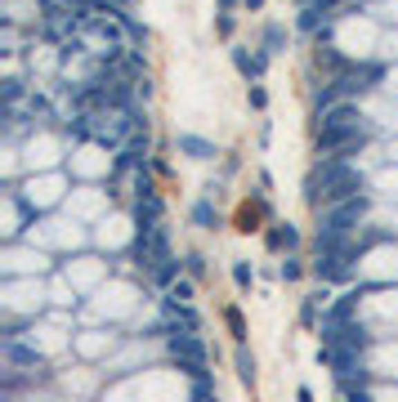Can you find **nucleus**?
Instances as JSON below:
<instances>
[{
    "label": "nucleus",
    "instance_id": "1",
    "mask_svg": "<svg viewBox=\"0 0 398 402\" xmlns=\"http://www.w3.org/2000/svg\"><path fill=\"white\" fill-rule=\"evenodd\" d=\"M166 349H170V358H175L193 380L211 376V371H206V367H211V349H206V340L197 331H170L166 335Z\"/></svg>",
    "mask_w": 398,
    "mask_h": 402
},
{
    "label": "nucleus",
    "instance_id": "2",
    "mask_svg": "<svg viewBox=\"0 0 398 402\" xmlns=\"http://www.w3.org/2000/svg\"><path fill=\"white\" fill-rule=\"evenodd\" d=\"M358 300H363V291H349V295H340V300L331 304L327 313H322V335H331V331H340V327H345V322L354 318Z\"/></svg>",
    "mask_w": 398,
    "mask_h": 402
},
{
    "label": "nucleus",
    "instance_id": "3",
    "mask_svg": "<svg viewBox=\"0 0 398 402\" xmlns=\"http://www.w3.org/2000/svg\"><path fill=\"white\" fill-rule=\"evenodd\" d=\"M233 67L242 72V81H260L264 67H269V54H246V50L233 45Z\"/></svg>",
    "mask_w": 398,
    "mask_h": 402
},
{
    "label": "nucleus",
    "instance_id": "4",
    "mask_svg": "<svg viewBox=\"0 0 398 402\" xmlns=\"http://www.w3.org/2000/svg\"><path fill=\"white\" fill-rule=\"evenodd\" d=\"M175 148L184 152V157H193V161H211V157H220V152H215V143H211V139H202V134H179Z\"/></svg>",
    "mask_w": 398,
    "mask_h": 402
},
{
    "label": "nucleus",
    "instance_id": "5",
    "mask_svg": "<svg viewBox=\"0 0 398 402\" xmlns=\"http://www.w3.org/2000/svg\"><path fill=\"white\" fill-rule=\"evenodd\" d=\"M264 242H269V251H296V246H300V233L291 224H273Z\"/></svg>",
    "mask_w": 398,
    "mask_h": 402
},
{
    "label": "nucleus",
    "instance_id": "6",
    "mask_svg": "<svg viewBox=\"0 0 398 402\" xmlns=\"http://www.w3.org/2000/svg\"><path fill=\"white\" fill-rule=\"evenodd\" d=\"M5 353H9V362H18V367H45V358L36 349H23V344H14V340H5Z\"/></svg>",
    "mask_w": 398,
    "mask_h": 402
},
{
    "label": "nucleus",
    "instance_id": "7",
    "mask_svg": "<svg viewBox=\"0 0 398 402\" xmlns=\"http://www.w3.org/2000/svg\"><path fill=\"white\" fill-rule=\"evenodd\" d=\"M193 219H197V228H211V233H215V228H220V210H215L211 206V201H197V206H193Z\"/></svg>",
    "mask_w": 398,
    "mask_h": 402
},
{
    "label": "nucleus",
    "instance_id": "8",
    "mask_svg": "<svg viewBox=\"0 0 398 402\" xmlns=\"http://www.w3.org/2000/svg\"><path fill=\"white\" fill-rule=\"evenodd\" d=\"M282 50H287V32L278 23H269L264 27V54H282Z\"/></svg>",
    "mask_w": 398,
    "mask_h": 402
},
{
    "label": "nucleus",
    "instance_id": "9",
    "mask_svg": "<svg viewBox=\"0 0 398 402\" xmlns=\"http://www.w3.org/2000/svg\"><path fill=\"white\" fill-rule=\"evenodd\" d=\"M322 300H327V291H322V295H309V300L300 304V327H318V304Z\"/></svg>",
    "mask_w": 398,
    "mask_h": 402
},
{
    "label": "nucleus",
    "instance_id": "10",
    "mask_svg": "<svg viewBox=\"0 0 398 402\" xmlns=\"http://www.w3.org/2000/svg\"><path fill=\"white\" fill-rule=\"evenodd\" d=\"M238 380H242V385H246V389H251V385H255V358H251V353H246V349H242V344H238Z\"/></svg>",
    "mask_w": 398,
    "mask_h": 402
},
{
    "label": "nucleus",
    "instance_id": "11",
    "mask_svg": "<svg viewBox=\"0 0 398 402\" xmlns=\"http://www.w3.org/2000/svg\"><path fill=\"white\" fill-rule=\"evenodd\" d=\"M224 322H229V331H233V340H246V322H242V309L238 304H229V309H224Z\"/></svg>",
    "mask_w": 398,
    "mask_h": 402
},
{
    "label": "nucleus",
    "instance_id": "12",
    "mask_svg": "<svg viewBox=\"0 0 398 402\" xmlns=\"http://www.w3.org/2000/svg\"><path fill=\"white\" fill-rule=\"evenodd\" d=\"M166 300L188 304V300H193V282H188V277H184V282H170V286H166Z\"/></svg>",
    "mask_w": 398,
    "mask_h": 402
},
{
    "label": "nucleus",
    "instance_id": "13",
    "mask_svg": "<svg viewBox=\"0 0 398 402\" xmlns=\"http://www.w3.org/2000/svg\"><path fill=\"white\" fill-rule=\"evenodd\" d=\"M246 94H251V108H255V112L269 108V94H264V85H260V81H251V90H246Z\"/></svg>",
    "mask_w": 398,
    "mask_h": 402
},
{
    "label": "nucleus",
    "instance_id": "14",
    "mask_svg": "<svg viewBox=\"0 0 398 402\" xmlns=\"http://www.w3.org/2000/svg\"><path fill=\"white\" fill-rule=\"evenodd\" d=\"M184 268H188V277H206V260H202V255H188V260H184Z\"/></svg>",
    "mask_w": 398,
    "mask_h": 402
},
{
    "label": "nucleus",
    "instance_id": "15",
    "mask_svg": "<svg viewBox=\"0 0 398 402\" xmlns=\"http://www.w3.org/2000/svg\"><path fill=\"white\" fill-rule=\"evenodd\" d=\"M345 402H372V394H367V389H358L354 380H345Z\"/></svg>",
    "mask_w": 398,
    "mask_h": 402
},
{
    "label": "nucleus",
    "instance_id": "16",
    "mask_svg": "<svg viewBox=\"0 0 398 402\" xmlns=\"http://www.w3.org/2000/svg\"><path fill=\"white\" fill-rule=\"evenodd\" d=\"M233 282L246 291V286H251V264H233Z\"/></svg>",
    "mask_w": 398,
    "mask_h": 402
},
{
    "label": "nucleus",
    "instance_id": "17",
    "mask_svg": "<svg viewBox=\"0 0 398 402\" xmlns=\"http://www.w3.org/2000/svg\"><path fill=\"white\" fill-rule=\"evenodd\" d=\"M215 32L229 41V36H233V14H220V18H215Z\"/></svg>",
    "mask_w": 398,
    "mask_h": 402
},
{
    "label": "nucleus",
    "instance_id": "18",
    "mask_svg": "<svg viewBox=\"0 0 398 402\" xmlns=\"http://www.w3.org/2000/svg\"><path fill=\"white\" fill-rule=\"evenodd\" d=\"M278 273H282V277H287V282H296V277H300V273H305V268H300V260H287V264H282V268H278Z\"/></svg>",
    "mask_w": 398,
    "mask_h": 402
},
{
    "label": "nucleus",
    "instance_id": "19",
    "mask_svg": "<svg viewBox=\"0 0 398 402\" xmlns=\"http://www.w3.org/2000/svg\"><path fill=\"white\" fill-rule=\"evenodd\" d=\"M296 402H314V394H309V389L300 385V389H296Z\"/></svg>",
    "mask_w": 398,
    "mask_h": 402
},
{
    "label": "nucleus",
    "instance_id": "20",
    "mask_svg": "<svg viewBox=\"0 0 398 402\" xmlns=\"http://www.w3.org/2000/svg\"><path fill=\"white\" fill-rule=\"evenodd\" d=\"M242 5H246V9H264V0H242Z\"/></svg>",
    "mask_w": 398,
    "mask_h": 402
},
{
    "label": "nucleus",
    "instance_id": "21",
    "mask_svg": "<svg viewBox=\"0 0 398 402\" xmlns=\"http://www.w3.org/2000/svg\"><path fill=\"white\" fill-rule=\"evenodd\" d=\"M220 5H224V14H229V9H233V5H238V0H220Z\"/></svg>",
    "mask_w": 398,
    "mask_h": 402
},
{
    "label": "nucleus",
    "instance_id": "22",
    "mask_svg": "<svg viewBox=\"0 0 398 402\" xmlns=\"http://www.w3.org/2000/svg\"><path fill=\"white\" fill-rule=\"evenodd\" d=\"M112 5H130V0H112Z\"/></svg>",
    "mask_w": 398,
    "mask_h": 402
},
{
    "label": "nucleus",
    "instance_id": "23",
    "mask_svg": "<svg viewBox=\"0 0 398 402\" xmlns=\"http://www.w3.org/2000/svg\"><path fill=\"white\" fill-rule=\"evenodd\" d=\"M202 402H220V398H202Z\"/></svg>",
    "mask_w": 398,
    "mask_h": 402
}]
</instances>
